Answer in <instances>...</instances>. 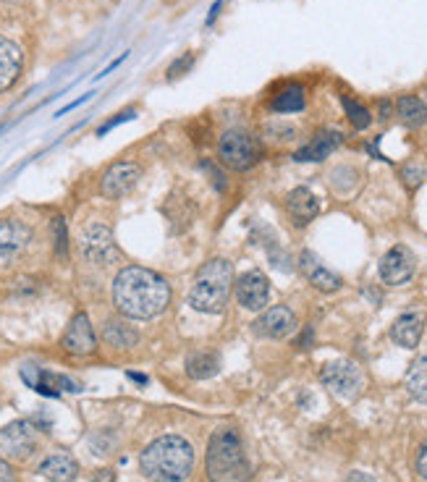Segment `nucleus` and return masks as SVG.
<instances>
[{
  "mask_svg": "<svg viewBox=\"0 0 427 482\" xmlns=\"http://www.w3.org/2000/svg\"><path fill=\"white\" fill-rule=\"evenodd\" d=\"M168 301L171 286L147 268H124L113 281V304L129 320H152Z\"/></svg>",
  "mask_w": 427,
  "mask_h": 482,
  "instance_id": "nucleus-1",
  "label": "nucleus"
},
{
  "mask_svg": "<svg viewBox=\"0 0 427 482\" xmlns=\"http://www.w3.org/2000/svg\"><path fill=\"white\" fill-rule=\"evenodd\" d=\"M270 108L276 113H299V110H304V90L299 84L286 87L284 92H278V95L273 97Z\"/></svg>",
  "mask_w": 427,
  "mask_h": 482,
  "instance_id": "nucleus-25",
  "label": "nucleus"
},
{
  "mask_svg": "<svg viewBox=\"0 0 427 482\" xmlns=\"http://www.w3.org/2000/svg\"><path fill=\"white\" fill-rule=\"evenodd\" d=\"M40 475L50 482H74L79 475V464L68 454H50L48 459L40 464Z\"/></svg>",
  "mask_w": 427,
  "mask_h": 482,
  "instance_id": "nucleus-19",
  "label": "nucleus"
},
{
  "mask_svg": "<svg viewBox=\"0 0 427 482\" xmlns=\"http://www.w3.org/2000/svg\"><path fill=\"white\" fill-rule=\"evenodd\" d=\"M218 367H221V359L213 351H197L187 359V375L191 381H207L218 373Z\"/></svg>",
  "mask_w": 427,
  "mask_h": 482,
  "instance_id": "nucleus-22",
  "label": "nucleus"
},
{
  "mask_svg": "<svg viewBox=\"0 0 427 482\" xmlns=\"http://www.w3.org/2000/svg\"><path fill=\"white\" fill-rule=\"evenodd\" d=\"M401 181H404L409 189H417V187H423V184L427 181V163L425 160L415 157V160L404 163V165H401Z\"/></svg>",
  "mask_w": 427,
  "mask_h": 482,
  "instance_id": "nucleus-26",
  "label": "nucleus"
},
{
  "mask_svg": "<svg viewBox=\"0 0 427 482\" xmlns=\"http://www.w3.org/2000/svg\"><path fill=\"white\" fill-rule=\"evenodd\" d=\"M63 349L68 354H77V357H85V354H93L97 349V336L90 317L85 312H77L74 320L68 323L66 333H63Z\"/></svg>",
  "mask_w": 427,
  "mask_h": 482,
  "instance_id": "nucleus-11",
  "label": "nucleus"
},
{
  "mask_svg": "<svg viewBox=\"0 0 427 482\" xmlns=\"http://www.w3.org/2000/svg\"><path fill=\"white\" fill-rule=\"evenodd\" d=\"M346 482H375V480H373L370 475H365V472H354V475H351Z\"/></svg>",
  "mask_w": 427,
  "mask_h": 482,
  "instance_id": "nucleus-34",
  "label": "nucleus"
},
{
  "mask_svg": "<svg viewBox=\"0 0 427 482\" xmlns=\"http://www.w3.org/2000/svg\"><path fill=\"white\" fill-rule=\"evenodd\" d=\"M191 63H194V58H191V55H187V60H184V63H181V60H179V63H176V66H173V68H171V79H176V76H179V71H181V74H184V71H187V68H189Z\"/></svg>",
  "mask_w": 427,
  "mask_h": 482,
  "instance_id": "nucleus-31",
  "label": "nucleus"
},
{
  "mask_svg": "<svg viewBox=\"0 0 427 482\" xmlns=\"http://www.w3.org/2000/svg\"><path fill=\"white\" fill-rule=\"evenodd\" d=\"M341 145V134L338 132H320L310 145H304L294 157L299 163H320L331 155L335 147Z\"/></svg>",
  "mask_w": 427,
  "mask_h": 482,
  "instance_id": "nucleus-20",
  "label": "nucleus"
},
{
  "mask_svg": "<svg viewBox=\"0 0 427 482\" xmlns=\"http://www.w3.org/2000/svg\"><path fill=\"white\" fill-rule=\"evenodd\" d=\"M299 268H302V273L307 276V281H310L318 291L333 293V291L341 289V276H335L333 270H328L312 252H302Z\"/></svg>",
  "mask_w": 427,
  "mask_h": 482,
  "instance_id": "nucleus-16",
  "label": "nucleus"
},
{
  "mask_svg": "<svg viewBox=\"0 0 427 482\" xmlns=\"http://www.w3.org/2000/svg\"><path fill=\"white\" fill-rule=\"evenodd\" d=\"M8 3H19V0H8Z\"/></svg>",
  "mask_w": 427,
  "mask_h": 482,
  "instance_id": "nucleus-35",
  "label": "nucleus"
},
{
  "mask_svg": "<svg viewBox=\"0 0 427 482\" xmlns=\"http://www.w3.org/2000/svg\"><path fill=\"white\" fill-rule=\"evenodd\" d=\"M82 254L93 262V265H113L118 260V246L113 241V231L108 226L93 223L85 229L82 234Z\"/></svg>",
  "mask_w": 427,
  "mask_h": 482,
  "instance_id": "nucleus-8",
  "label": "nucleus"
},
{
  "mask_svg": "<svg viewBox=\"0 0 427 482\" xmlns=\"http://www.w3.org/2000/svg\"><path fill=\"white\" fill-rule=\"evenodd\" d=\"M55 231H58V254L66 257V231H63V221L55 218Z\"/></svg>",
  "mask_w": 427,
  "mask_h": 482,
  "instance_id": "nucleus-30",
  "label": "nucleus"
},
{
  "mask_svg": "<svg viewBox=\"0 0 427 482\" xmlns=\"http://www.w3.org/2000/svg\"><path fill=\"white\" fill-rule=\"evenodd\" d=\"M116 480V472L113 470H100L95 475V482H113Z\"/></svg>",
  "mask_w": 427,
  "mask_h": 482,
  "instance_id": "nucleus-33",
  "label": "nucleus"
},
{
  "mask_svg": "<svg viewBox=\"0 0 427 482\" xmlns=\"http://www.w3.org/2000/svg\"><path fill=\"white\" fill-rule=\"evenodd\" d=\"M425 110H427V105H425Z\"/></svg>",
  "mask_w": 427,
  "mask_h": 482,
  "instance_id": "nucleus-36",
  "label": "nucleus"
},
{
  "mask_svg": "<svg viewBox=\"0 0 427 482\" xmlns=\"http://www.w3.org/2000/svg\"><path fill=\"white\" fill-rule=\"evenodd\" d=\"M0 482H16L13 480V472H11V467L0 459Z\"/></svg>",
  "mask_w": 427,
  "mask_h": 482,
  "instance_id": "nucleus-32",
  "label": "nucleus"
},
{
  "mask_svg": "<svg viewBox=\"0 0 427 482\" xmlns=\"http://www.w3.org/2000/svg\"><path fill=\"white\" fill-rule=\"evenodd\" d=\"M231 289H234V265L223 257H215L205 262L194 278V286L189 291L191 307L207 315H221L229 304Z\"/></svg>",
  "mask_w": 427,
  "mask_h": 482,
  "instance_id": "nucleus-4",
  "label": "nucleus"
},
{
  "mask_svg": "<svg viewBox=\"0 0 427 482\" xmlns=\"http://www.w3.org/2000/svg\"><path fill=\"white\" fill-rule=\"evenodd\" d=\"M218 157L226 163L231 171H249L260 160V145L252 134L246 132H226L218 142Z\"/></svg>",
  "mask_w": 427,
  "mask_h": 482,
  "instance_id": "nucleus-5",
  "label": "nucleus"
},
{
  "mask_svg": "<svg viewBox=\"0 0 427 482\" xmlns=\"http://www.w3.org/2000/svg\"><path fill=\"white\" fill-rule=\"evenodd\" d=\"M207 478L210 482H249L252 467L244 454L241 435L234 428H221L207 446Z\"/></svg>",
  "mask_w": 427,
  "mask_h": 482,
  "instance_id": "nucleus-3",
  "label": "nucleus"
},
{
  "mask_svg": "<svg viewBox=\"0 0 427 482\" xmlns=\"http://www.w3.org/2000/svg\"><path fill=\"white\" fill-rule=\"evenodd\" d=\"M237 299L244 309H262L270 299V281L260 273H244L237 281Z\"/></svg>",
  "mask_w": 427,
  "mask_h": 482,
  "instance_id": "nucleus-12",
  "label": "nucleus"
},
{
  "mask_svg": "<svg viewBox=\"0 0 427 482\" xmlns=\"http://www.w3.org/2000/svg\"><path fill=\"white\" fill-rule=\"evenodd\" d=\"M102 338L110 343V346H116V349H129V346H134L137 341H140V333L132 328V325H126L124 320H108L105 323V328H102Z\"/></svg>",
  "mask_w": 427,
  "mask_h": 482,
  "instance_id": "nucleus-23",
  "label": "nucleus"
},
{
  "mask_svg": "<svg viewBox=\"0 0 427 482\" xmlns=\"http://www.w3.org/2000/svg\"><path fill=\"white\" fill-rule=\"evenodd\" d=\"M32 241V231L21 221H0V265L13 262Z\"/></svg>",
  "mask_w": 427,
  "mask_h": 482,
  "instance_id": "nucleus-13",
  "label": "nucleus"
},
{
  "mask_svg": "<svg viewBox=\"0 0 427 482\" xmlns=\"http://www.w3.org/2000/svg\"><path fill=\"white\" fill-rule=\"evenodd\" d=\"M268 134H278V137H276L278 142H288V140H294L296 129H294V126H286V124H270V126H268Z\"/></svg>",
  "mask_w": 427,
  "mask_h": 482,
  "instance_id": "nucleus-28",
  "label": "nucleus"
},
{
  "mask_svg": "<svg viewBox=\"0 0 427 482\" xmlns=\"http://www.w3.org/2000/svg\"><path fill=\"white\" fill-rule=\"evenodd\" d=\"M254 331L265 338H286L296 331V315L284 304H276L257 317Z\"/></svg>",
  "mask_w": 427,
  "mask_h": 482,
  "instance_id": "nucleus-14",
  "label": "nucleus"
},
{
  "mask_svg": "<svg viewBox=\"0 0 427 482\" xmlns=\"http://www.w3.org/2000/svg\"><path fill=\"white\" fill-rule=\"evenodd\" d=\"M35 448H37V433L32 422L16 420L0 430V451H5L11 459H27L35 454Z\"/></svg>",
  "mask_w": 427,
  "mask_h": 482,
  "instance_id": "nucleus-9",
  "label": "nucleus"
},
{
  "mask_svg": "<svg viewBox=\"0 0 427 482\" xmlns=\"http://www.w3.org/2000/svg\"><path fill=\"white\" fill-rule=\"evenodd\" d=\"M427 312L425 309H409L404 315H399L391 325V338L401 346V349H415L423 338L425 331Z\"/></svg>",
  "mask_w": 427,
  "mask_h": 482,
  "instance_id": "nucleus-15",
  "label": "nucleus"
},
{
  "mask_svg": "<svg viewBox=\"0 0 427 482\" xmlns=\"http://www.w3.org/2000/svg\"><path fill=\"white\" fill-rule=\"evenodd\" d=\"M404 386H407L409 396H412L415 401L427 404V354L412 362V367L407 370Z\"/></svg>",
  "mask_w": 427,
  "mask_h": 482,
  "instance_id": "nucleus-21",
  "label": "nucleus"
},
{
  "mask_svg": "<svg viewBox=\"0 0 427 482\" xmlns=\"http://www.w3.org/2000/svg\"><path fill=\"white\" fill-rule=\"evenodd\" d=\"M286 213H288V218H291L296 226H307V223H312V221L318 218L320 202H318V197L310 192V189L299 187V189L288 192V197H286Z\"/></svg>",
  "mask_w": 427,
  "mask_h": 482,
  "instance_id": "nucleus-17",
  "label": "nucleus"
},
{
  "mask_svg": "<svg viewBox=\"0 0 427 482\" xmlns=\"http://www.w3.org/2000/svg\"><path fill=\"white\" fill-rule=\"evenodd\" d=\"M320 378H323V386L331 388V393H335L343 401H354L362 393V386H365L362 370L354 362H349V359L328 362L323 367Z\"/></svg>",
  "mask_w": 427,
  "mask_h": 482,
  "instance_id": "nucleus-6",
  "label": "nucleus"
},
{
  "mask_svg": "<svg viewBox=\"0 0 427 482\" xmlns=\"http://www.w3.org/2000/svg\"><path fill=\"white\" fill-rule=\"evenodd\" d=\"M21 74V50L13 40L0 37V92L13 87Z\"/></svg>",
  "mask_w": 427,
  "mask_h": 482,
  "instance_id": "nucleus-18",
  "label": "nucleus"
},
{
  "mask_svg": "<svg viewBox=\"0 0 427 482\" xmlns=\"http://www.w3.org/2000/svg\"><path fill=\"white\" fill-rule=\"evenodd\" d=\"M415 470H417V475L427 480V440L420 446V451H417V462H415Z\"/></svg>",
  "mask_w": 427,
  "mask_h": 482,
  "instance_id": "nucleus-29",
  "label": "nucleus"
},
{
  "mask_svg": "<svg viewBox=\"0 0 427 482\" xmlns=\"http://www.w3.org/2000/svg\"><path fill=\"white\" fill-rule=\"evenodd\" d=\"M396 113H399V118H401L404 124H409V126H423L427 121L425 102L415 95L399 97V100H396Z\"/></svg>",
  "mask_w": 427,
  "mask_h": 482,
  "instance_id": "nucleus-24",
  "label": "nucleus"
},
{
  "mask_svg": "<svg viewBox=\"0 0 427 482\" xmlns=\"http://www.w3.org/2000/svg\"><path fill=\"white\" fill-rule=\"evenodd\" d=\"M417 270V257L409 246H391L380 260V281L388 286H404Z\"/></svg>",
  "mask_w": 427,
  "mask_h": 482,
  "instance_id": "nucleus-7",
  "label": "nucleus"
},
{
  "mask_svg": "<svg viewBox=\"0 0 427 482\" xmlns=\"http://www.w3.org/2000/svg\"><path fill=\"white\" fill-rule=\"evenodd\" d=\"M194 467V451L181 435H163L140 456V470L152 482H184Z\"/></svg>",
  "mask_w": 427,
  "mask_h": 482,
  "instance_id": "nucleus-2",
  "label": "nucleus"
},
{
  "mask_svg": "<svg viewBox=\"0 0 427 482\" xmlns=\"http://www.w3.org/2000/svg\"><path fill=\"white\" fill-rule=\"evenodd\" d=\"M343 108H346V116H349V121H351L354 129H367V126L373 124L370 110H367L365 105L354 102L351 97H343Z\"/></svg>",
  "mask_w": 427,
  "mask_h": 482,
  "instance_id": "nucleus-27",
  "label": "nucleus"
},
{
  "mask_svg": "<svg viewBox=\"0 0 427 482\" xmlns=\"http://www.w3.org/2000/svg\"><path fill=\"white\" fill-rule=\"evenodd\" d=\"M140 176H142L140 165H134V163H116V165H110L105 171V176L100 181V192L108 199H121V197H126L137 187Z\"/></svg>",
  "mask_w": 427,
  "mask_h": 482,
  "instance_id": "nucleus-10",
  "label": "nucleus"
}]
</instances>
